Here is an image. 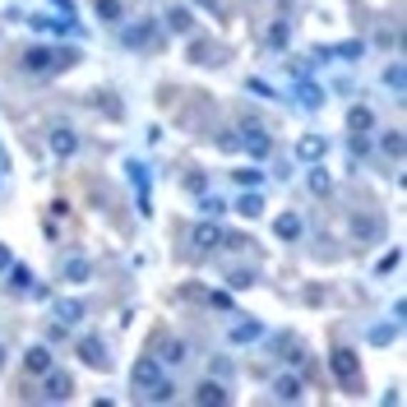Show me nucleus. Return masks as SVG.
Masks as SVG:
<instances>
[{
	"mask_svg": "<svg viewBox=\"0 0 407 407\" xmlns=\"http://www.w3.org/2000/svg\"><path fill=\"white\" fill-rule=\"evenodd\" d=\"M328 366H333V380L343 384L347 393H361V389H366V375H361V356H356L352 347H338V352H333V361H328Z\"/></svg>",
	"mask_w": 407,
	"mask_h": 407,
	"instance_id": "f257e3e1",
	"label": "nucleus"
},
{
	"mask_svg": "<svg viewBox=\"0 0 407 407\" xmlns=\"http://www.w3.org/2000/svg\"><path fill=\"white\" fill-rule=\"evenodd\" d=\"M158 380H162V366H158V356H139V361H134V371H130V384H134V393H139V398H149V389H153Z\"/></svg>",
	"mask_w": 407,
	"mask_h": 407,
	"instance_id": "f03ea898",
	"label": "nucleus"
},
{
	"mask_svg": "<svg viewBox=\"0 0 407 407\" xmlns=\"http://www.w3.org/2000/svg\"><path fill=\"white\" fill-rule=\"evenodd\" d=\"M121 42H125V46H153V51H158V46H162V33H158V24H153V19H144V24H130V28H125Z\"/></svg>",
	"mask_w": 407,
	"mask_h": 407,
	"instance_id": "7ed1b4c3",
	"label": "nucleus"
},
{
	"mask_svg": "<svg viewBox=\"0 0 407 407\" xmlns=\"http://www.w3.org/2000/svg\"><path fill=\"white\" fill-rule=\"evenodd\" d=\"M70 393H74V380H70V375H61V371H46V375H42V398H46V403H70Z\"/></svg>",
	"mask_w": 407,
	"mask_h": 407,
	"instance_id": "20e7f679",
	"label": "nucleus"
},
{
	"mask_svg": "<svg viewBox=\"0 0 407 407\" xmlns=\"http://www.w3.org/2000/svg\"><path fill=\"white\" fill-rule=\"evenodd\" d=\"M79 356H84V366H93V371H106V366H111L106 343H102L98 333H84V338H79Z\"/></svg>",
	"mask_w": 407,
	"mask_h": 407,
	"instance_id": "39448f33",
	"label": "nucleus"
},
{
	"mask_svg": "<svg viewBox=\"0 0 407 407\" xmlns=\"http://www.w3.org/2000/svg\"><path fill=\"white\" fill-rule=\"evenodd\" d=\"M84 315H89V310H84V301H79V296H61V301H51V319H56L61 328L79 324Z\"/></svg>",
	"mask_w": 407,
	"mask_h": 407,
	"instance_id": "423d86ee",
	"label": "nucleus"
},
{
	"mask_svg": "<svg viewBox=\"0 0 407 407\" xmlns=\"http://www.w3.org/2000/svg\"><path fill=\"white\" fill-rule=\"evenodd\" d=\"M190 398H195L199 407H227V384L222 380H204V384H195V393H190Z\"/></svg>",
	"mask_w": 407,
	"mask_h": 407,
	"instance_id": "0eeeda50",
	"label": "nucleus"
},
{
	"mask_svg": "<svg viewBox=\"0 0 407 407\" xmlns=\"http://www.w3.org/2000/svg\"><path fill=\"white\" fill-rule=\"evenodd\" d=\"M24 70L28 74H56V51L51 46H28L24 51Z\"/></svg>",
	"mask_w": 407,
	"mask_h": 407,
	"instance_id": "6e6552de",
	"label": "nucleus"
},
{
	"mask_svg": "<svg viewBox=\"0 0 407 407\" xmlns=\"http://www.w3.org/2000/svg\"><path fill=\"white\" fill-rule=\"evenodd\" d=\"M46 144H51V153H56V158H74V153H79V134H74L70 125H56Z\"/></svg>",
	"mask_w": 407,
	"mask_h": 407,
	"instance_id": "1a4fd4ad",
	"label": "nucleus"
},
{
	"mask_svg": "<svg viewBox=\"0 0 407 407\" xmlns=\"http://www.w3.org/2000/svg\"><path fill=\"white\" fill-rule=\"evenodd\" d=\"M241 149H246L250 158H268V153H273V139H268V130H259V125H246V139H241Z\"/></svg>",
	"mask_w": 407,
	"mask_h": 407,
	"instance_id": "9d476101",
	"label": "nucleus"
},
{
	"mask_svg": "<svg viewBox=\"0 0 407 407\" xmlns=\"http://www.w3.org/2000/svg\"><path fill=\"white\" fill-rule=\"evenodd\" d=\"M190 241H195V250H204V255H208V250L222 246V227H218V222H195Z\"/></svg>",
	"mask_w": 407,
	"mask_h": 407,
	"instance_id": "9b49d317",
	"label": "nucleus"
},
{
	"mask_svg": "<svg viewBox=\"0 0 407 407\" xmlns=\"http://www.w3.org/2000/svg\"><path fill=\"white\" fill-rule=\"evenodd\" d=\"M190 61H199V65H218V61H227V51H222L218 42H208V37H195V42H190Z\"/></svg>",
	"mask_w": 407,
	"mask_h": 407,
	"instance_id": "f8f14e48",
	"label": "nucleus"
},
{
	"mask_svg": "<svg viewBox=\"0 0 407 407\" xmlns=\"http://www.w3.org/2000/svg\"><path fill=\"white\" fill-rule=\"evenodd\" d=\"M24 371L28 375H46V371H51V347H46V343L28 347V352H24Z\"/></svg>",
	"mask_w": 407,
	"mask_h": 407,
	"instance_id": "ddd939ff",
	"label": "nucleus"
},
{
	"mask_svg": "<svg viewBox=\"0 0 407 407\" xmlns=\"http://www.w3.org/2000/svg\"><path fill=\"white\" fill-rule=\"evenodd\" d=\"M301 380H296V375H278V380H273V398L278 403H301Z\"/></svg>",
	"mask_w": 407,
	"mask_h": 407,
	"instance_id": "4468645a",
	"label": "nucleus"
},
{
	"mask_svg": "<svg viewBox=\"0 0 407 407\" xmlns=\"http://www.w3.org/2000/svg\"><path fill=\"white\" fill-rule=\"evenodd\" d=\"M324 153H328V139H319V134H306V139L296 144V158L301 162H319Z\"/></svg>",
	"mask_w": 407,
	"mask_h": 407,
	"instance_id": "2eb2a0df",
	"label": "nucleus"
},
{
	"mask_svg": "<svg viewBox=\"0 0 407 407\" xmlns=\"http://www.w3.org/2000/svg\"><path fill=\"white\" fill-rule=\"evenodd\" d=\"M227 338H231L236 347H241V343H255V338H264V324H259V319H241V324H231Z\"/></svg>",
	"mask_w": 407,
	"mask_h": 407,
	"instance_id": "dca6fc26",
	"label": "nucleus"
},
{
	"mask_svg": "<svg viewBox=\"0 0 407 407\" xmlns=\"http://www.w3.org/2000/svg\"><path fill=\"white\" fill-rule=\"evenodd\" d=\"M347 130L352 134H371L375 130V111L371 106H352V111H347Z\"/></svg>",
	"mask_w": 407,
	"mask_h": 407,
	"instance_id": "f3484780",
	"label": "nucleus"
},
{
	"mask_svg": "<svg viewBox=\"0 0 407 407\" xmlns=\"http://www.w3.org/2000/svg\"><path fill=\"white\" fill-rule=\"evenodd\" d=\"M61 273H65V283H89L93 264H89L84 255H70V259H65V268H61Z\"/></svg>",
	"mask_w": 407,
	"mask_h": 407,
	"instance_id": "a211bd4d",
	"label": "nucleus"
},
{
	"mask_svg": "<svg viewBox=\"0 0 407 407\" xmlns=\"http://www.w3.org/2000/svg\"><path fill=\"white\" fill-rule=\"evenodd\" d=\"M273 231H278L283 241H296V236H301V213H278V218H273Z\"/></svg>",
	"mask_w": 407,
	"mask_h": 407,
	"instance_id": "6ab92c4d",
	"label": "nucleus"
},
{
	"mask_svg": "<svg viewBox=\"0 0 407 407\" xmlns=\"http://www.w3.org/2000/svg\"><path fill=\"white\" fill-rule=\"evenodd\" d=\"M296 102H301V106H310V111H319V106H324V93H319V84H301V79H296Z\"/></svg>",
	"mask_w": 407,
	"mask_h": 407,
	"instance_id": "aec40b11",
	"label": "nucleus"
},
{
	"mask_svg": "<svg viewBox=\"0 0 407 407\" xmlns=\"http://www.w3.org/2000/svg\"><path fill=\"white\" fill-rule=\"evenodd\" d=\"M167 28L171 33H190V28H195V14H190L186 5H171L167 9Z\"/></svg>",
	"mask_w": 407,
	"mask_h": 407,
	"instance_id": "412c9836",
	"label": "nucleus"
},
{
	"mask_svg": "<svg viewBox=\"0 0 407 407\" xmlns=\"http://www.w3.org/2000/svg\"><path fill=\"white\" fill-rule=\"evenodd\" d=\"M236 213L241 218H259V213H264V195H259V190H246V195L236 199Z\"/></svg>",
	"mask_w": 407,
	"mask_h": 407,
	"instance_id": "4be33fe9",
	"label": "nucleus"
},
{
	"mask_svg": "<svg viewBox=\"0 0 407 407\" xmlns=\"http://www.w3.org/2000/svg\"><path fill=\"white\" fill-rule=\"evenodd\" d=\"M380 153H384V158H403V130H389V134H384V139H380Z\"/></svg>",
	"mask_w": 407,
	"mask_h": 407,
	"instance_id": "5701e85b",
	"label": "nucleus"
},
{
	"mask_svg": "<svg viewBox=\"0 0 407 407\" xmlns=\"http://www.w3.org/2000/svg\"><path fill=\"white\" fill-rule=\"evenodd\" d=\"M162 361H186V343H181V338H162Z\"/></svg>",
	"mask_w": 407,
	"mask_h": 407,
	"instance_id": "b1692460",
	"label": "nucleus"
},
{
	"mask_svg": "<svg viewBox=\"0 0 407 407\" xmlns=\"http://www.w3.org/2000/svg\"><path fill=\"white\" fill-rule=\"evenodd\" d=\"M310 190H315V195H328V190H333V176H328L324 167H310Z\"/></svg>",
	"mask_w": 407,
	"mask_h": 407,
	"instance_id": "393cba45",
	"label": "nucleus"
},
{
	"mask_svg": "<svg viewBox=\"0 0 407 407\" xmlns=\"http://www.w3.org/2000/svg\"><path fill=\"white\" fill-rule=\"evenodd\" d=\"M333 56H338V61H361L366 46H361V42H338V46H333Z\"/></svg>",
	"mask_w": 407,
	"mask_h": 407,
	"instance_id": "a878e982",
	"label": "nucleus"
},
{
	"mask_svg": "<svg viewBox=\"0 0 407 407\" xmlns=\"http://www.w3.org/2000/svg\"><path fill=\"white\" fill-rule=\"evenodd\" d=\"M9 278H14V287H19V292H33V273H28L24 264H9Z\"/></svg>",
	"mask_w": 407,
	"mask_h": 407,
	"instance_id": "bb28decb",
	"label": "nucleus"
},
{
	"mask_svg": "<svg viewBox=\"0 0 407 407\" xmlns=\"http://www.w3.org/2000/svg\"><path fill=\"white\" fill-rule=\"evenodd\" d=\"M227 287H236V292H246V287H255V268H236V273L227 278Z\"/></svg>",
	"mask_w": 407,
	"mask_h": 407,
	"instance_id": "cd10ccee",
	"label": "nucleus"
},
{
	"mask_svg": "<svg viewBox=\"0 0 407 407\" xmlns=\"http://www.w3.org/2000/svg\"><path fill=\"white\" fill-rule=\"evenodd\" d=\"M236 181H241L246 190H259V186H264V171H255V167H241V171H236Z\"/></svg>",
	"mask_w": 407,
	"mask_h": 407,
	"instance_id": "c85d7f7f",
	"label": "nucleus"
},
{
	"mask_svg": "<svg viewBox=\"0 0 407 407\" xmlns=\"http://www.w3.org/2000/svg\"><path fill=\"white\" fill-rule=\"evenodd\" d=\"M98 19L102 24H116L121 19V0H98Z\"/></svg>",
	"mask_w": 407,
	"mask_h": 407,
	"instance_id": "c756f323",
	"label": "nucleus"
},
{
	"mask_svg": "<svg viewBox=\"0 0 407 407\" xmlns=\"http://www.w3.org/2000/svg\"><path fill=\"white\" fill-rule=\"evenodd\" d=\"M144 403H171V384H167V380H158V384L149 389V398H144Z\"/></svg>",
	"mask_w": 407,
	"mask_h": 407,
	"instance_id": "7c9ffc66",
	"label": "nucleus"
},
{
	"mask_svg": "<svg viewBox=\"0 0 407 407\" xmlns=\"http://www.w3.org/2000/svg\"><path fill=\"white\" fill-rule=\"evenodd\" d=\"M287 37H292V28H287V24H273V28H268V46H287Z\"/></svg>",
	"mask_w": 407,
	"mask_h": 407,
	"instance_id": "2f4dec72",
	"label": "nucleus"
},
{
	"mask_svg": "<svg viewBox=\"0 0 407 407\" xmlns=\"http://www.w3.org/2000/svg\"><path fill=\"white\" fill-rule=\"evenodd\" d=\"M204 213H208V218H222V213H227V204H222L218 195H204V204H199Z\"/></svg>",
	"mask_w": 407,
	"mask_h": 407,
	"instance_id": "473e14b6",
	"label": "nucleus"
},
{
	"mask_svg": "<svg viewBox=\"0 0 407 407\" xmlns=\"http://www.w3.org/2000/svg\"><path fill=\"white\" fill-rule=\"evenodd\" d=\"M384 84H389L393 93H403V65H389V70H384Z\"/></svg>",
	"mask_w": 407,
	"mask_h": 407,
	"instance_id": "72a5a7b5",
	"label": "nucleus"
},
{
	"mask_svg": "<svg viewBox=\"0 0 407 407\" xmlns=\"http://www.w3.org/2000/svg\"><path fill=\"white\" fill-rule=\"evenodd\" d=\"M74 61H79V51H56V70H70Z\"/></svg>",
	"mask_w": 407,
	"mask_h": 407,
	"instance_id": "f704fd0d",
	"label": "nucleus"
},
{
	"mask_svg": "<svg viewBox=\"0 0 407 407\" xmlns=\"http://www.w3.org/2000/svg\"><path fill=\"white\" fill-rule=\"evenodd\" d=\"M246 89H250V93H259V98H273V89H268V84H264V79H250V84H246Z\"/></svg>",
	"mask_w": 407,
	"mask_h": 407,
	"instance_id": "c9c22d12",
	"label": "nucleus"
},
{
	"mask_svg": "<svg viewBox=\"0 0 407 407\" xmlns=\"http://www.w3.org/2000/svg\"><path fill=\"white\" fill-rule=\"evenodd\" d=\"M208 301H213V306H218V310H231V292H213V296H208Z\"/></svg>",
	"mask_w": 407,
	"mask_h": 407,
	"instance_id": "e433bc0d",
	"label": "nucleus"
},
{
	"mask_svg": "<svg viewBox=\"0 0 407 407\" xmlns=\"http://www.w3.org/2000/svg\"><path fill=\"white\" fill-rule=\"evenodd\" d=\"M218 144H222V149H241V139H236L231 130H222V134H218Z\"/></svg>",
	"mask_w": 407,
	"mask_h": 407,
	"instance_id": "4c0bfd02",
	"label": "nucleus"
},
{
	"mask_svg": "<svg viewBox=\"0 0 407 407\" xmlns=\"http://www.w3.org/2000/svg\"><path fill=\"white\" fill-rule=\"evenodd\" d=\"M366 149H371V139H366V134H352V153H356V158H361Z\"/></svg>",
	"mask_w": 407,
	"mask_h": 407,
	"instance_id": "58836bf2",
	"label": "nucleus"
},
{
	"mask_svg": "<svg viewBox=\"0 0 407 407\" xmlns=\"http://www.w3.org/2000/svg\"><path fill=\"white\" fill-rule=\"evenodd\" d=\"M9 264H14V255H9V246H0V273H5Z\"/></svg>",
	"mask_w": 407,
	"mask_h": 407,
	"instance_id": "ea45409f",
	"label": "nucleus"
},
{
	"mask_svg": "<svg viewBox=\"0 0 407 407\" xmlns=\"http://www.w3.org/2000/svg\"><path fill=\"white\" fill-rule=\"evenodd\" d=\"M9 167V153H5V144H0V171H5Z\"/></svg>",
	"mask_w": 407,
	"mask_h": 407,
	"instance_id": "a19ab883",
	"label": "nucleus"
},
{
	"mask_svg": "<svg viewBox=\"0 0 407 407\" xmlns=\"http://www.w3.org/2000/svg\"><path fill=\"white\" fill-rule=\"evenodd\" d=\"M0 366H5V343H0Z\"/></svg>",
	"mask_w": 407,
	"mask_h": 407,
	"instance_id": "79ce46f5",
	"label": "nucleus"
}]
</instances>
